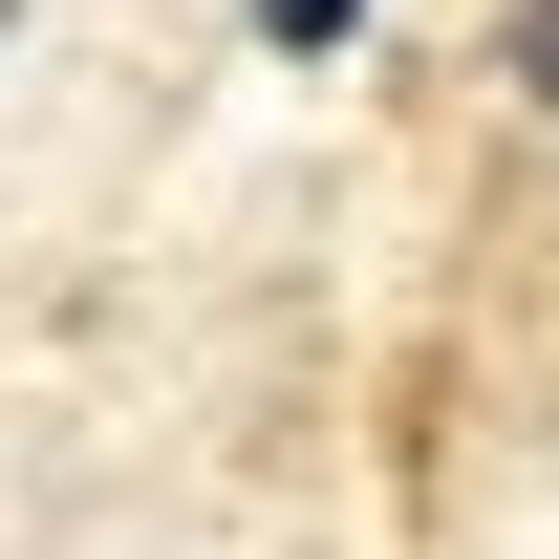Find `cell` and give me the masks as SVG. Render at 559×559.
<instances>
[{"label": "cell", "instance_id": "cell-2", "mask_svg": "<svg viewBox=\"0 0 559 559\" xmlns=\"http://www.w3.org/2000/svg\"><path fill=\"white\" fill-rule=\"evenodd\" d=\"M495 66H516V108H559V0H516V22H495Z\"/></svg>", "mask_w": 559, "mask_h": 559}, {"label": "cell", "instance_id": "cell-1", "mask_svg": "<svg viewBox=\"0 0 559 559\" xmlns=\"http://www.w3.org/2000/svg\"><path fill=\"white\" fill-rule=\"evenodd\" d=\"M237 22H259L280 66H345V44H366V0H237Z\"/></svg>", "mask_w": 559, "mask_h": 559}, {"label": "cell", "instance_id": "cell-3", "mask_svg": "<svg viewBox=\"0 0 559 559\" xmlns=\"http://www.w3.org/2000/svg\"><path fill=\"white\" fill-rule=\"evenodd\" d=\"M0 22H22V0H0Z\"/></svg>", "mask_w": 559, "mask_h": 559}]
</instances>
